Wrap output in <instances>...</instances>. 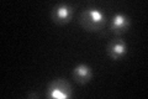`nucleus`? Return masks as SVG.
<instances>
[{
  "mask_svg": "<svg viewBox=\"0 0 148 99\" xmlns=\"http://www.w3.org/2000/svg\"><path fill=\"white\" fill-rule=\"evenodd\" d=\"M79 22L89 31H100L106 24V15L100 8L86 6L80 12Z\"/></svg>",
  "mask_w": 148,
  "mask_h": 99,
  "instance_id": "1",
  "label": "nucleus"
},
{
  "mask_svg": "<svg viewBox=\"0 0 148 99\" xmlns=\"http://www.w3.org/2000/svg\"><path fill=\"white\" fill-rule=\"evenodd\" d=\"M73 96L72 88L67 81L62 78H56L49 83L47 89V97L49 98H58V99H67Z\"/></svg>",
  "mask_w": 148,
  "mask_h": 99,
  "instance_id": "2",
  "label": "nucleus"
},
{
  "mask_svg": "<svg viewBox=\"0 0 148 99\" xmlns=\"http://www.w3.org/2000/svg\"><path fill=\"white\" fill-rule=\"evenodd\" d=\"M74 9H75V6H73L72 4H68V3L56 4L52 8V11H51V17H52V20L56 24L63 25V24H67L71 21Z\"/></svg>",
  "mask_w": 148,
  "mask_h": 99,
  "instance_id": "3",
  "label": "nucleus"
},
{
  "mask_svg": "<svg viewBox=\"0 0 148 99\" xmlns=\"http://www.w3.org/2000/svg\"><path fill=\"white\" fill-rule=\"evenodd\" d=\"M130 25H131V20L126 14L117 12L110 21V31L116 35H121L130 29Z\"/></svg>",
  "mask_w": 148,
  "mask_h": 99,
  "instance_id": "4",
  "label": "nucleus"
},
{
  "mask_svg": "<svg viewBox=\"0 0 148 99\" xmlns=\"http://www.w3.org/2000/svg\"><path fill=\"white\" fill-rule=\"evenodd\" d=\"M108 53L112 60L119 61L127 53V45L122 39H114L108 46Z\"/></svg>",
  "mask_w": 148,
  "mask_h": 99,
  "instance_id": "5",
  "label": "nucleus"
},
{
  "mask_svg": "<svg viewBox=\"0 0 148 99\" xmlns=\"http://www.w3.org/2000/svg\"><path fill=\"white\" fill-rule=\"evenodd\" d=\"M73 77L78 83H86L92 77V71L88 64H78L73 68Z\"/></svg>",
  "mask_w": 148,
  "mask_h": 99,
  "instance_id": "6",
  "label": "nucleus"
}]
</instances>
